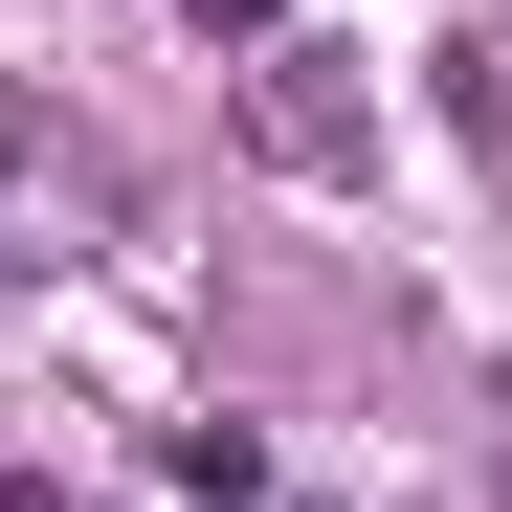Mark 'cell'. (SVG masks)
Segmentation results:
<instances>
[{"mask_svg":"<svg viewBox=\"0 0 512 512\" xmlns=\"http://www.w3.org/2000/svg\"><path fill=\"white\" fill-rule=\"evenodd\" d=\"M245 156L312 179V201H357V179H379V90H357L334 45H245Z\"/></svg>","mask_w":512,"mask_h":512,"instance_id":"1","label":"cell"},{"mask_svg":"<svg viewBox=\"0 0 512 512\" xmlns=\"http://www.w3.org/2000/svg\"><path fill=\"white\" fill-rule=\"evenodd\" d=\"M156 468H179L201 512H245V490H268V446H245V423H156Z\"/></svg>","mask_w":512,"mask_h":512,"instance_id":"2","label":"cell"},{"mask_svg":"<svg viewBox=\"0 0 512 512\" xmlns=\"http://www.w3.org/2000/svg\"><path fill=\"white\" fill-rule=\"evenodd\" d=\"M179 23H201V45L245 67V45H290V0H179Z\"/></svg>","mask_w":512,"mask_h":512,"instance_id":"3","label":"cell"}]
</instances>
